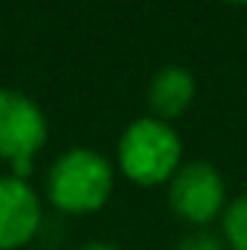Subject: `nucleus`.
Wrapping results in <instances>:
<instances>
[{
    "mask_svg": "<svg viewBox=\"0 0 247 250\" xmlns=\"http://www.w3.org/2000/svg\"><path fill=\"white\" fill-rule=\"evenodd\" d=\"M114 163L87 146H73L47 172V198L64 215L99 212L114 195Z\"/></svg>",
    "mask_w": 247,
    "mask_h": 250,
    "instance_id": "f257e3e1",
    "label": "nucleus"
},
{
    "mask_svg": "<svg viewBox=\"0 0 247 250\" xmlns=\"http://www.w3.org/2000/svg\"><path fill=\"white\" fill-rule=\"evenodd\" d=\"M184 166V140L172 123L140 117L125 125L117 143V169L137 187H160Z\"/></svg>",
    "mask_w": 247,
    "mask_h": 250,
    "instance_id": "f03ea898",
    "label": "nucleus"
},
{
    "mask_svg": "<svg viewBox=\"0 0 247 250\" xmlns=\"http://www.w3.org/2000/svg\"><path fill=\"white\" fill-rule=\"evenodd\" d=\"M47 137L50 125L38 102L21 90L0 87V160L9 163L15 178L29 181Z\"/></svg>",
    "mask_w": 247,
    "mask_h": 250,
    "instance_id": "7ed1b4c3",
    "label": "nucleus"
},
{
    "mask_svg": "<svg viewBox=\"0 0 247 250\" xmlns=\"http://www.w3.org/2000/svg\"><path fill=\"white\" fill-rule=\"evenodd\" d=\"M166 201H169V209L189 227H209L224 215L230 204L221 172L206 160L184 163L169 181Z\"/></svg>",
    "mask_w": 247,
    "mask_h": 250,
    "instance_id": "20e7f679",
    "label": "nucleus"
},
{
    "mask_svg": "<svg viewBox=\"0 0 247 250\" xmlns=\"http://www.w3.org/2000/svg\"><path fill=\"white\" fill-rule=\"evenodd\" d=\"M44 221L41 198L29 181L0 175V250L26 248Z\"/></svg>",
    "mask_w": 247,
    "mask_h": 250,
    "instance_id": "39448f33",
    "label": "nucleus"
},
{
    "mask_svg": "<svg viewBox=\"0 0 247 250\" xmlns=\"http://www.w3.org/2000/svg\"><path fill=\"white\" fill-rule=\"evenodd\" d=\"M198 93V82L192 76V70L184 64H169L163 70H157L148 82V117H157L163 123H172L178 117H184L189 105L195 102Z\"/></svg>",
    "mask_w": 247,
    "mask_h": 250,
    "instance_id": "423d86ee",
    "label": "nucleus"
},
{
    "mask_svg": "<svg viewBox=\"0 0 247 250\" xmlns=\"http://www.w3.org/2000/svg\"><path fill=\"white\" fill-rule=\"evenodd\" d=\"M221 236L230 250H247V192L227 204L221 215Z\"/></svg>",
    "mask_w": 247,
    "mask_h": 250,
    "instance_id": "0eeeda50",
    "label": "nucleus"
},
{
    "mask_svg": "<svg viewBox=\"0 0 247 250\" xmlns=\"http://www.w3.org/2000/svg\"><path fill=\"white\" fill-rule=\"evenodd\" d=\"M224 236L212 233L209 227H192L189 233H184L178 239L175 250H224Z\"/></svg>",
    "mask_w": 247,
    "mask_h": 250,
    "instance_id": "6e6552de",
    "label": "nucleus"
},
{
    "mask_svg": "<svg viewBox=\"0 0 247 250\" xmlns=\"http://www.w3.org/2000/svg\"><path fill=\"white\" fill-rule=\"evenodd\" d=\"M79 250H120V248L111 245V242H87V245H82Z\"/></svg>",
    "mask_w": 247,
    "mask_h": 250,
    "instance_id": "1a4fd4ad",
    "label": "nucleus"
},
{
    "mask_svg": "<svg viewBox=\"0 0 247 250\" xmlns=\"http://www.w3.org/2000/svg\"><path fill=\"white\" fill-rule=\"evenodd\" d=\"M227 3H242V6H247V0H227Z\"/></svg>",
    "mask_w": 247,
    "mask_h": 250,
    "instance_id": "9d476101",
    "label": "nucleus"
}]
</instances>
